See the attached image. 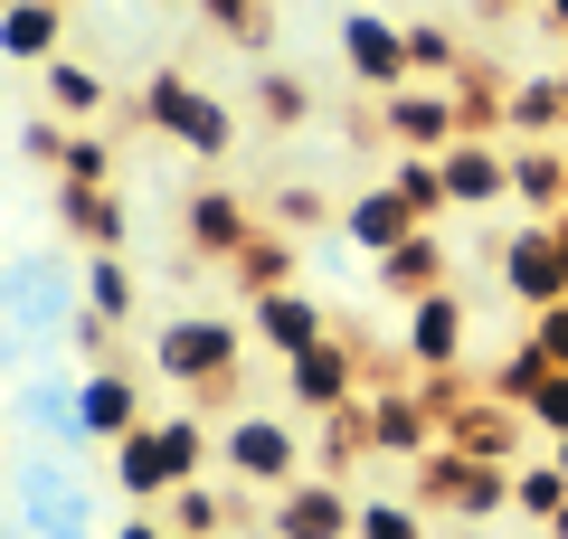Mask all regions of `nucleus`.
I'll list each match as a JSON object with an SVG mask.
<instances>
[{"mask_svg": "<svg viewBox=\"0 0 568 539\" xmlns=\"http://www.w3.org/2000/svg\"><path fill=\"white\" fill-rule=\"evenodd\" d=\"M237 350H246V322L237 313H171L152 332V369L190 398H227L237 388Z\"/></svg>", "mask_w": 568, "mask_h": 539, "instance_id": "1", "label": "nucleus"}, {"mask_svg": "<svg viewBox=\"0 0 568 539\" xmlns=\"http://www.w3.org/2000/svg\"><path fill=\"white\" fill-rule=\"evenodd\" d=\"M142 123H152L162 142H181L190 161H227L237 152V104L200 95L181 67H152V77H142Z\"/></svg>", "mask_w": 568, "mask_h": 539, "instance_id": "2", "label": "nucleus"}, {"mask_svg": "<svg viewBox=\"0 0 568 539\" xmlns=\"http://www.w3.org/2000/svg\"><path fill=\"white\" fill-rule=\"evenodd\" d=\"M219 464H227V482H246V492L275 501L284 482H304V426H284V417H227L219 426Z\"/></svg>", "mask_w": 568, "mask_h": 539, "instance_id": "3", "label": "nucleus"}, {"mask_svg": "<svg viewBox=\"0 0 568 539\" xmlns=\"http://www.w3.org/2000/svg\"><path fill=\"white\" fill-rule=\"evenodd\" d=\"M426 511H455V520H493L511 511V464H484V455H455V445H436V455L417 464V492Z\"/></svg>", "mask_w": 568, "mask_h": 539, "instance_id": "4", "label": "nucleus"}, {"mask_svg": "<svg viewBox=\"0 0 568 539\" xmlns=\"http://www.w3.org/2000/svg\"><path fill=\"white\" fill-rule=\"evenodd\" d=\"M493 275H503L511 303H530V313H549V303L568 294V256H559V227L549 218H521L503 246H493Z\"/></svg>", "mask_w": 568, "mask_h": 539, "instance_id": "5", "label": "nucleus"}, {"mask_svg": "<svg viewBox=\"0 0 568 539\" xmlns=\"http://www.w3.org/2000/svg\"><path fill=\"white\" fill-rule=\"evenodd\" d=\"M133 426H152V388H142L123 359L77 369V445H114V436H133Z\"/></svg>", "mask_w": 568, "mask_h": 539, "instance_id": "6", "label": "nucleus"}, {"mask_svg": "<svg viewBox=\"0 0 568 539\" xmlns=\"http://www.w3.org/2000/svg\"><path fill=\"white\" fill-rule=\"evenodd\" d=\"M379 133L388 152H446V142H465V104H455V85H398V95H379Z\"/></svg>", "mask_w": 568, "mask_h": 539, "instance_id": "7", "label": "nucleus"}, {"mask_svg": "<svg viewBox=\"0 0 568 539\" xmlns=\"http://www.w3.org/2000/svg\"><path fill=\"white\" fill-rule=\"evenodd\" d=\"M361 379H369V359L351 350V340H313V350L284 359V398L304 407V417H342V407L361 398Z\"/></svg>", "mask_w": 568, "mask_h": 539, "instance_id": "8", "label": "nucleus"}, {"mask_svg": "<svg viewBox=\"0 0 568 539\" xmlns=\"http://www.w3.org/2000/svg\"><path fill=\"white\" fill-rule=\"evenodd\" d=\"M342 67H351V85H369V95H398V85H417V67H407V20L342 10Z\"/></svg>", "mask_w": 568, "mask_h": 539, "instance_id": "9", "label": "nucleus"}, {"mask_svg": "<svg viewBox=\"0 0 568 539\" xmlns=\"http://www.w3.org/2000/svg\"><path fill=\"white\" fill-rule=\"evenodd\" d=\"M465 340H474V313L455 284H436V294L407 303V369L417 379H436V369H465Z\"/></svg>", "mask_w": 568, "mask_h": 539, "instance_id": "10", "label": "nucleus"}, {"mask_svg": "<svg viewBox=\"0 0 568 539\" xmlns=\"http://www.w3.org/2000/svg\"><path fill=\"white\" fill-rule=\"evenodd\" d=\"M181 237H190V256H200V265H227V256H246V246H256L265 227H256V209H246L237 190H227V180H209V190H190Z\"/></svg>", "mask_w": 568, "mask_h": 539, "instance_id": "11", "label": "nucleus"}, {"mask_svg": "<svg viewBox=\"0 0 568 539\" xmlns=\"http://www.w3.org/2000/svg\"><path fill=\"white\" fill-rule=\"evenodd\" d=\"M351 511H361V501L332 474H304V482H284V492L265 501V539H351Z\"/></svg>", "mask_w": 568, "mask_h": 539, "instance_id": "12", "label": "nucleus"}, {"mask_svg": "<svg viewBox=\"0 0 568 539\" xmlns=\"http://www.w3.org/2000/svg\"><path fill=\"white\" fill-rule=\"evenodd\" d=\"M436 171H446V209H503L511 200V152H493V133L446 142Z\"/></svg>", "mask_w": 568, "mask_h": 539, "instance_id": "13", "label": "nucleus"}, {"mask_svg": "<svg viewBox=\"0 0 568 539\" xmlns=\"http://www.w3.org/2000/svg\"><path fill=\"white\" fill-rule=\"evenodd\" d=\"M246 340H265V350H313V340H332V313L304 294V284H275V294H256L246 303Z\"/></svg>", "mask_w": 568, "mask_h": 539, "instance_id": "14", "label": "nucleus"}, {"mask_svg": "<svg viewBox=\"0 0 568 539\" xmlns=\"http://www.w3.org/2000/svg\"><path fill=\"white\" fill-rule=\"evenodd\" d=\"M20 492H29V530L39 539H95V520H85V492L67 482L58 455H29L20 464Z\"/></svg>", "mask_w": 568, "mask_h": 539, "instance_id": "15", "label": "nucleus"}, {"mask_svg": "<svg viewBox=\"0 0 568 539\" xmlns=\"http://www.w3.org/2000/svg\"><path fill=\"white\" fill-rule=\"evenodd\" d=\"M417 227H436V218H417V209L398 200V180H369L361 200H342V237L361 246V256H388V246H407Z\"/></svg>", "mask_w": 568, "mask_h": 539, "instance_id": "16", "label": "nucleus"}, {"mask_svg": "<svg viewBox=\"0 0 568 539\" xmlns=\"http://www.w3.org/2000/svg\"><path fill=\"white\" fill-rule=\"evenodd\" d=\"M379 265V294H398V303H417V294H436V284H455V256H446V237H436V227H417V237L407 246H388V256H369Z\"/></svg>", "mask_w": 568, "mask_h": 539, "instance_id": "17", "label": "nucleus"}, {"mask_svg": "<svg viewBox=\"0 0 568 539\" xmlns=\"http://www.w3.org/2000/svg\"><path fill=\"white\" fill-rule=\"evenodd\" d=\"M511 426H530L521 407H503V398H465L446 417V445L455 455H484V464H521V436H511Z\"/></svg>", "mask_w": 568, "mask_h": 539, "instance_id": "18", "label": "nucleus"}, {"mask_svg": "<svg viewBox=\"0 0 568 539\" xmlns=\"http://www.w3.org/2000/svg\"><path fill=\"white\" fill-rule=\"evenodd\" d=\"M511 209L521 218H559L568 209V152L559 142H511Z\"/></svg>", "mask_w": 568, "mask_h": 539, "instance_id": "19", "label": "nucleus"}, {"mask_svg": "<svg viewBox=\"0 0 568 539\" xmlns=\"http://www.w3.org/2000/svg\"><path fill=\"white\" fill-rule=\"evenodd\" d=\"M114 455V492L133 501V511H162L171 501V464H162V426H133V436L104 445Z\"/></svg>", "mask_w": 568, "mask_h": 539, "instance_id": "20", "label": "nucleus"}, {"mask_svg": "<svg viewBox=\"0 0 568 539\" xmlns=\"http://www.w3.org/2000/svg\"><path fill=\"white\" fill-rule=\"evenodd\" d=\"M67 0H10L0 10V58L10 67H48V58H67Z\"/></svg>", "mask_w": 568, "mask_h": 539, "instance_id": "21", "label": "nucleus"}, {"mask_svg": "<svg viewBox=\"0 0 568 539\" xmlns=\"http://www.w3.org/2000/svg\"><path fill=\"white\" fill-rule=\"evenodd\" d=\"M58 218H67V237L85 256H123V237H133V209L114 190H58Z\"/></svg>", "mask_w": 568, "mask_h": 539, "instance_id": "22", "label": "nucleus"}, {"mask_svg": "<svg viewBox=\"0 0 568 539\" xmlns=\"http://www.w3.org/2000/svg\"><path fill=\"white\" fill-rule=\"evenodd\" d=\"M39 104H48L58 123H95L114 95H104V77H95L85 58H48V67H39Z\"/></svg>", "mask_w": 568, "mask_h": 539, "instance_id": "23", "label": "nucleus"}, {"mask_svg": "<svg viewBox=\"0 0 568 539\" xmlns=\"http://www.w3.org/2000/svg\"><path fill=\"white\" fill-rule=\"evenodd\" d=\"M0 303L20 322H58V332H67V313H77V294L58 284V265H10V275H0Z\"/></svg>", "mask_w": 568, "mask_h": 539, "instance_id": "24", "label": "nucleus"}, {"mask_svg": "<svg viewBox=\"0 0 568 539\" xmlns=\"http://www.w3.org/2000/svg\"><path fill=\"white\" fill-rule=\"evenodd\" d=\"M503 123L521 142H559V123H568V95H559V77H521L503 95Z\"/></svg>", "mask_w": 568, "mask_h": 539, "instance_id": "25", "label": "nucleus"}, {"mask_svg": "<svg viewBox=\"0 0 568 539\" xmlns=\"http://www.w3.org/2000/svg\"><path fill=\"white\" fill-rule=\"evenodd\" d=\"M162 426V464H171V492H181V482H200L209 464H219V426L209 417H152Z\"/></svg>", "mask_w": 568, "mask_h": 539, "instance_id": "26", "label": "nucleus"}, {"mask_svg": "<svg viewBox=\"0 0 568 539\" xmlns=\"http://www.w3.org/2000/svg\"><path fill=\"white\" fill-rule=\"evenodd\" d=\"M227 284H237L246 303H256V294H275V284H294V237H284V227H265V237L246 246V256H227Z\"/></svg>", "mask_w": 568, "mask_h": 539, "instance_id": "27", "label": "nucleus"}, {"mask_svg": "<svg viewBox=\"0 0 568 539\" xmlns=\"http://www.w3.org/2000/svg\"><path fill=\"white\" fill-rule=\"evenodd\" d=\"M77 303H85V313H104V322H133V265H123V256H85L77 265Z\"/></svg>", "mask_w": 568, "mask_h": 539, "instance_id": "28", "label": "nucleus"}, {"mask_svg": "<svg viewBox=\"0 0 568 539\" xmlns=\"http://www.w3.org/2000/svg\"><path fill=\"white\" fill-rule=\"evenodd\" d=\"M407 67H417L426 85H455L465 77V39H455L446 20H407Z\"/></svg>", "mask_w": 568, "mask_h": 539, "instance_id": "29", "label": "nucleus"}, {"mask_svg": "<svg viewBox=\"0 0 568 539\" xmlns=\"http://www.w3.org/2000/svg\"><path fill=\"white\" fill-rule=\"evenodd\" d=\"M559 501H568V474H559L549 455H521V464H511V511H521L530 530H540V520L559 511Z\"/></svg>", "mask_w": 568, "mask_h": 539, "instance_id": "30", "label": "nucleus"}, {"mask_svg": "<svg viewBox=\"0 0 568 539\" xmlns=\"http://www.w3.org/2000/svg\"><path fill=\"white\" fill-rule=\"evenodd\" d=\"M256 123H265V133H294V123H313V85H304V77H284V67H265V77H256Z\"/></svg>", "mask_w": 568, "mask_h": 539, "instance_id": "31", "label": "nucleus"}, {"mask_svg": "<svg viewBox=\"0 0 568 539\" xmlns=\"http://www.w3.org/2000/svg\"><path fill=\"white\" fill-rule=\"evenodd\" d=\"M58 190H114V142H104V133H67Z\"/></svg>", "mask_w": 568, "mask_h": 539, "instance_id": "32", "label": "nucleus"}, {"mask_svg": "<svg viewBox=\"0 0 568 539\" xmlns=\"http://www.w3.org/2000/svg\"><path fill=\"white\" fill-rule=\"evenodd\" d=\"M29 426H39L48 445H77V379H29Z\"/></svg>", "mask_w": 568, "mask_h": 539, "instance_id": "33", "label": "nucleus"}, {"mask_svg": "<svg viewBox=\"0 0 568 539\" xmlns=\"http://www.w3.org/2000/svg\"><path fill=\"white\" fill-rule=\"evenodd\" d=\"M388 180H398V200L417 209V218H446V171H436V152H398Z\"/></svg>", "mask_w": 568, "mask_h": 539, "instance_id": "34", "label": "nucleus"}, {"mask_svg": "<svg viewBox=\"0 0 568 539\" xmlns=\"http://www.w3.org/2000/svg\"><path fill=\"white\" fill-rule=\"evenodd\" d=\"M162 520H171L181 539H219V530H227V501L209 492V482H181V492L162 501Z\"/></svg>", "mask_w": 568, "mask_h": 539, "instance_id": "35", "label": "nucleus"}, {"mask_svg": "<svg viewBox=\"0 0 568 539\" xmlns=\"http://www.w3.org/2000/svg\"><path fill=\"white\" fill-rule=\"evenodd\" d=\"M351 539H426V501H361Z\"/></svg>", "mask_w": 568, "mask_h": 539, "instance_id": "36", "label": "nucleus"}, {"mask_svg": "<svg viewBox=\"0 0 568 539\" xmlns=\"http://www.w3.org/2000/svg\"><path fill=\"white\" fill-rule=\"evenodd\" d=\"M332 218H342V209H332L323 190H304V180L275 190V227H284V237H313V227H332Z\"/></svg>", "mask_w": 568, "mask_h": 539, "instance_id": "37", "label": "nucleus"}, {"mask_svg": "<svg viewBox=\"0 0 568 539\" xmlns=\"http://www.w3.org/2000/svg\"><path fill=\"white\" fill-rule=\"evenodd\" d=\"M521 417L540 426V436H568V369H540V379H530V398H521Z\"/></svg>", "mask_w": 568, "mask_h": 539, "instance_id": "38", "label": "nucleus"}, {"mask_svg": "<svg viewBox=\"0 0 568 539\" xmlns=\"http://www.w3.org/2000/svg\"><path fill=\"white\" fill-rule=\"evenodd\" d=\"M540 369H549V359H540V350H530V340H521V350H511L503 369H493V379H484V398H503V407H521V398H530V379H540Z\"/></svg>", "mask_w": 568, "mask_h": 539, "instance_id": "39", "label": "nucleus"}, {"mask_svg": "<svg viewBox=\"0 0 568 539\" xmlns=\"http://www.w3.org/2000/svg\"><path fill=\"white\" fill-rule=\"evenodd\" d=\"M67 340H77V359H85V369H104V350H114V322L77 303V313H67Z\"/></svg>", "mask_w": 568, "mask_h": 539, "instance_id": "40", "label": "nucleus"}, {"mask_svg": "<svg viewBox=\"0 0 568 539\" xmlns=\"http://www.w3.org/2000/svg\"><path fill=\"white\" fill-rule=\"evenodd\" d=\"M530 350H540L549 369H568V294L549 303V313H530Z\"/></svg>", "mask_w": 568, "mask_h": 539, "instance_id": "41", "label": "nucleus"}, {"mask_svg": "<svg viewBox=\"0 0 568 539\" xmlns=\"http://www.w3.org/2000/svg\"><path fill=\"white\" fill-rule=\"evenodd\" d=\"M200 20L209 29H237V39H265V10H256V0H200Z\"/></svg>", "mask_w": 568, "mask_h": 539, "instance_id": "42", "label": "nucleus"}, {"mask_svg": "<svg viewBox=\"0 0 568 539\" xmlns=\"http://www.w3.org/2000/svg\"><path fill=\"white\" fill-rule=\"evenodd\" d=\"M20 152L39 161V171H58V152H67V123H58V114H48V123H29V133H20Z\"/></svg>", "mask_w": 568, "mask_h": 539, "instance_id": "43", "label": "nucleus"}, {"mask_svg": "<svg viewBox=\"0 0 568 539\" xmlns=\"http://www.w3.org/2000/svg\"><path fill=\"white\" fill-rule=\"evenodd\" d=\"M114 539H171V530H162V511H123Z\"/></svg>", "mask_w": 568, "mask_h": 539, "instance_id": "44", "label": "nucleus"}, {"mask_svg": "<svg viewBox=\"0 0 568 539\" xmlns=\"http://www.w3.org/2000/svg\"><path fill=\"white\" fill-rule=\"evenodd\" d=\"M530 20H540V29H559V39H568V0H530Z\"/></svg>", "mask_w": 568, "mask_h": 539, "instance_id": "45", "label": "nucleus"}, {"mask_svg": "<svg viewBox=\"0 0 568 539\" xmlns=\"http://www.w3.org/2000/svg\"><path fill=\"white\" fill-rule=\"evenodd\" d=\"M540 539H568V501H559V511H549V520H540Z\"/></svg>", "mask_w": 568, "mask_h": 539, "instance_id": "46", "label": "nucleus"}, {"mask_svg": "<svg viewBox=\"0 0 568 539\" xmlns=\"http://www.w3.org/2000/svg\"><path fill=\"white\" fill-rule=\"evenodd\" d=\"M549 464H559V474H568V436H549Z\"/></svg>", "mask_w": 568, "mask_h": 539, "instance_id": "47", "label": "nucleus"}, {"mask_svg": "<svg viewBox=\"0 0 568 539\" xmlns=\"http://www.w3.org/2000/svg\"><path fill=\"white\" fill-rule=\"evenodd\" d=\"M484 10H493V20H511V10H521V0H484Z\"/></svg>", "mask_w": 568, "mask_h": 539, "instance_id": "48", "label": "nucleus"}, {"mask_svg": "<svg viewBox=\"0 0 568 539\" xmlns=\"http://www.w3.org/2000/svg\"><path fill=\"white\" fill-rule=\"evenodd\" d=\"M549 227H559V256H568V209H559V218H549Z\"/></svg>", "mask_w": 568, "mask_h": 539, "instance_id": "49", "label": "nucleus"}, {"mask_svg": "<svg viewBox=\"0 0 568 539\" xmlns=\"http://www.w3.org/2000/svg\"><path fill=\"white\" fill-rule=\"evenodd\" d=\"M549 77H559V95H568V58H559V67H549Z\"/></svg>", "mask_w": 568, "mask_h": 539, "instance_id": "50", "label": "nucleus"}, {"mask_svg": "<svg viewBox=\"0 0 568 539\" xmlns=\"http://www.w3.org/2000/svg\"><path fill=\"white\" fill-rule=\"evenodd\" d=\"M162 530H171V520H162ZM171 539H181V530H171Z\"/></svg>", "mask_w": 568, "mask_h": 539, "instance_id": "51", "label": "nucleus"}, {"mask_svg": "<svg viewBox=\"0 0 568 539\" xmlns=\"http://www.w3.org/2000/svg\"><path fill=\"white\" fill-rule=\"evenodd\" d=\"M0 10H10V0H0Z\"/></svg>", "mask_w": 568, "mask_h": 539, "instance_id": "52", "label": "nucleus"}]
</instances>
